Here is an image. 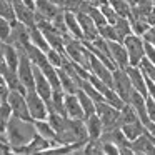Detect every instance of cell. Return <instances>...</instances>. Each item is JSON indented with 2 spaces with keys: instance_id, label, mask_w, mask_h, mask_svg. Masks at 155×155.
I'll return each mask as SVG.
<instances>
[{
  "instance_id": "obj_1",
  "label": "cell",
  "mask_w": 155,
  "mask_h": 155,
  "mask_svg": "<svg viewBox=\"0 0 155 155\" xmlns=\"http://www.w3.org/2000/svg\"><path fill=\"white\" fill-rule=\"evenodd\" d=\"M37 135L34 120H24V118L14 117L8 120L7 130H5V137L10 147H22L27 145L32 138Z\"/></svg>"
},
{
  "instance_id": "obj_2",
  "label": "cell",
  "mask_w": 155,
  "mask_h": 155,
  "mask_svg": "<svg viewBox=\"0 0 155 155\" xmlns=\"http://www.w3.org/2000/svg\"><path fill=\"white\" fill-rule=\"evenodd\" d=\"M55 140L60 145H72V143H85L88 140L85 120L80 118H65L62 128L57 132Z\"/></svg>"
},
{
  "instance_id": "obj_3",
  "label": "cell",
  "mask_w": 155,
  "mask_h": 155,
  "mask_svg": "<svg viewBox=\"0 0 155 155\" xmlns=\"http://www.w3.org/2000/svg\"><path fill=\"white\" fill-rule=\"evenodd\" d=\"M65 55L74 64L80 65L90 72V50L84 45V42L74 38L70 34H65Z\"/></svg>"
},
{
  "instance_id": "obj_4",
  "label": "cell",
  "mask_w": 155,
  "mask_h": 155,
  "mask_svg": "<svg viewBox=\"0 0 155 155\" xmlns=\"http://www.w3.org/2000/svg\"><path fill=\"white\" fill-rule=\"evenodd\" d=\"M95 114L100 117L102 125H104V132L120 127V108L112 107L105 100L95 104Z\"/></svg>"
},
{
  "instance_id": "obj_5",
  "label": "cell",
  "mask_w": 155,
  "mask_h": 155,
  "mask_svg": "<svg viewBox=\"0 0 155 155\" xmlns=\"http://www.w3.org/2000/svg\"><path fill=\"white\" fill-rule=\"evenodd\" d=\"M18 67H17V74L20 82L24 84V87L27 90H35V82H34V64L30 62L28 55L24 50H18Z\"/></svg>"
},
{
  "instance_id": "obj_6",
  "label": "cell",
  "mask_w": 155,
  "mask_h": 155,
  "mask_svg": "<svg viewBox=\"0 0 155 155\" xmlns=\"http://www.w3.org/2000/svg\"><path fill=\"white\" fill-rule=\"evenodd\" d=\"M124 45L127 48V54H128V64L138 67L140 60L145 57V48H143V38L140 35H135L130 34L125 37Z\"/></svg>"
},
{
  "instance_id": "obj_7",
  "label": "cell",
  "mask_w": 155,
  "mask_h": 155,
  "mask_svg": "<svg viewBox=\"0 0 155 155\" xmlns=\"http://www.w3.org/2000/svg\"><path fill=\"white\" fill-rule=\"evenodd\" d=\"M5 102L10 105V110H12V115H14V117L24 118V120H34L30 112H28L27 98H25L24 94H20V92H17V90H10Z\"/></svg>"
},
{
  "instance_id": "obj_8",
  "label": "cell",
  "mask_w": 155,
  "mask_h": 155,
  "mask_svg": "<svg viewBox=\"0 0 155 155\" xmlns=\"http://www.w3.org/2000/svg\"><path fill=\"white\" fill-rule=\"evenodd\" d=\"M112 75H114L112 88L120 95V98L125 104H128L130 95H132V92H134V87H132V82H130V78H128L125 68H115V70L112 72Z\"/></svg>"
},
{
  "instance_id": "obj_9",
  "label": "cell",
  "mask_w": 155,
  "mask_h": 155,
  "mask_svg": "<svg viewBox=\"0 0 155 155\" xmlns=\"http://www.w3.org/2000/svg\"><path fill=\"white\" fill-rule=\"evenodd\" d=\"M12 30H10V37H8L7 44L14 45L17 50H24L28 44H30V35H28V27L24 25L22 22H18L17 18L15 20H10Z\"/></svg>"
},
{
  "instance_id": "obj_10",
  "label": "cell",
  "mask_w": 155,
  "mask_h": 155,
  "mask_svg": "<svg viewBox=\"0 0 155 155\" xmlns=\"http://www.w3.org/2000/svg\"><path fill=\"white\" fill-rule=\"evenodd\" d=\"M25 98H27L28 112H30V115H32L34 120H44V118L48 117L47 104H45V100L35 90H27Z\"/></svg>"
},
{
  "instance_id": "obj_11",
  "label": "cell",
  "mask_w": 155,
  "mask_h": 155,
  "mask_svg": "<svg viewBox=\"0 0 155 155\" xmlns=\"http://www.w3.org/2000/svg\"><path fill=\"white\" fill-rule=\"evenodd\" d=\"M12 5H14V10H15V18H17L18 22H22L24 25H27L28 28L37 25L35 10H32L30 7H27L22 0H14Z\"/></svg>"
},
{
  "instance_id": "obj_12",
  "label": "cell",
  "mask_w": 155,
  "mask_h": 155,
  "mask_svg": "<svg viewBox=\"0 0 155 155\" xmlns=\"http://www.w3.org/2000/svg\"><path fill=\"white\" fill-rule=\"evenodd\" d=\"M108 50H110V58L114 60L117 68H127L128 65V54L127 48L122 42H115V40H108Z\"/></svg>"
},
{
  "instance_id": "obj_13",
  "label": "cell",
  "mask_w": 155,
  "mask_h": 155,
  "mask_svg": "<svg viewBox=\"0 0 155 155\" xmlns=\"http://www.w3.org/2000/svg\"><path fill=\"white\" fill-rule=\"evenodd\" d=\"M112 72L114 70H110L100 58H97L90 52V74H94L95 77H98L100 80H104L107 85L112 87V84H114V75H112Z\"/></svg>"
},
{
  "instance_id": "obj_14",
  "label": "cell",
  "mask_w": 155,
  "mask_h": 155,
  "mask_svg": "<svg viewBox=\"0 0 155 155\" xmlns=\"http://www.w3.org/2000/svg\"><path fill=\"white\" fill-rule=\"evenodd\" d=\"M77 18L78 24H80L82 34H84V40L85 42H92L98 37V27L95 25V22L90 18V15L85 14V12H77Z\"/></svg>"
},
{
  "instance_id": "obj_15",
  "label": "cell",
  "mask_w": 155,
  "mask_h": 155,
  "mask_svg": "<svg viewBox=\"0 0 155 155\" xmlns=\"http://www.w3.org/2000/svg\"><path fill=\"white\" fill-rule=\"evenodd\" d=\"M34 82H35V92L44 100H48L54 88H52L50 82L47 80V77L44 75V72L40 70V67H37V65H34Z\"/></svg>"
},
{
  "instance_id": "obj_16",
  "label": "cell",
  "mask_w": 155,
  "mask_h": 155,
  "mask_svg": "<svg viewBox=\"0 0 155 155\" xmlns=\"http://www.w3.org/2000/svg\"><path fill=\"white\" fill-rule=\"evenodd\" d=\"M130 148L134 153H155V145L147 130L130 142Z\"/></svg>"
},
{
  "instance_id": "obj_17",
  "label": "cell",
  "mask_w": 155,
  "mask_h": 155,
  "mask_svg": "<svg viewBox=\"0 0 155 155\" xmlns=\"http://www.w3.org/2000/svg\"><path fill=\"white\" fill-rule=\"evenodd\" d=\"M125 72H127L128 78H130L132 82V87H134V90L140 92L142 95H145L147 97V82H145V75L142 74V70L138 67H135V65H128L127 68H125Z\"/></svg>"
},
{
  "instance_id": "obj_18",
  "label": "cell",
  "mask_w": 155,
  "mask_h": 155,
  "mask_svg": "<svg viewBox=\"0 0 155 155\" xmlns=\"http://www.w3.org/2000/svg\"><path fill=\"white\" fill-rule=\"evenodd\" d=\"M65 115L68 118H80V120L85 118L84 108L80 105L77 94H65Z\"/></svg>"
},
{
  "instance_id": "obj_19",
  "label": "cell",
  "mask_w": 155,
  "mask_h": 155,
  "mask_svg": "<svg viewBox=\"0 0 155 155\" xmlns=\"http://www.w3.org/2000/svg\"><path fill=\"white\" fill-rule=\"evenodd\" d=\"M145 95H142L140 92H137V90H134L132 92V95H130V100H128V104L134 107V110L137 112V115H138V118L142 120V124H145L147 125L148 122V114H147V102H145Z\"/></svg>"
},
{
  "instance_id": "obj_20",
  "label": "cell",
  "mask_w": 155,
  "mask_h": 155,
  "mask_svg": "<svg viewBox=\"0 0 155 155\" xmlns=\"http://www.w3.org/2000/svg\"><path fill=\"white\" fill-rule=\"evenodd\" d=\"M45 104H47L48 114L54 112V114L65 115V92L64 90H52L50 98L45 100ZM65 117H67V115H65Z\"/></svg>"
},
{
  "instance_id": "obj_21",
  "label": "cell",
  "mask_w": 155,
  "mask_h": 155,
  "mask_svg": "<svg viewBox=\"0 0 155 155\" xmlns=\"http://www.w3.org/2000/svg\"><path fill=\"white\" fill-rule=\"evenodd\" d=\"M52 4H55L58 8H62L64 12H87L90 7L88 0H50Z\"/></svg>"
},
{
  "instance_id": "obj_22",
  "label": "cell",
  "mask_w": 155,
  "mask_h": 155,
  "mask_svg": "<svg viewBox=\"0 0 155 155\" xmlns=\"http://www.w3.org/2000/svg\"><path fill=\"white\" fill-rule=\"evenodd\" d=\"M35 12L40 17L52 20L54 17H57L60 12H64L62 8H58L55 4H52L50 0H35Z\"/></svg>"
},
{
  "instance_id": "obj_23",
  "label": "cell",
  "mask_w": 155,
  "mask_h": 155,
  "mask_svg": "<svg viewBox=\"0 0 155 155\" xmlns=\"http://www.w3.org/2000/svg\"><path fill=\"white\" fill-rule=\"evenodd\" d=\"M84 120H85V127H87L88 138H100V135L104 134V125H102L100 117L97 114H92L88 117H85Z\"/></svg>"
},
{
  "instance_id": "obj_24",
  "label": "cell",
  "mask_w": 155,
  "mask_h": 155,
  "mask_svg": "<svg viewBox=\"0 0 155 155\" xmlns=\"http://www.w3.org/2000/svg\"><path fill=\"white\" fill-rule=\"evenodd\" d=\"M65 17V25H67V32L72 35L74 38H78V40H84V34H82L80 24H78V18L74 12H64Z\"/></svg>"
},
{
  "instance_id": "obj_25",
  "label": "cell",
  "mask_w": 155,
  "mask_h": 155,
  "mask_svg": "<svg viewBox=\"0 0 155 155\" xmlns=\"http://www.w3.org/2000/svg\"><path fill=\"white\" fill-rule=\"evenodd\" d=\"M122 132L125 134V137L128 138V140H135V138L138 137V135H142L147 128H145V124H142L140 120H135V122H130V124H124L122 125Z\"/></svg>"
},
{
  "instance_id": "obj_26",
  "label": "cell",
  "mask_w": 155,
  "mask_h": 155,
  "mask_svg": "<svg viewBox=\"0 0 155 155\" xmlns=\"http://www.w3.org/2000/svg\"><path fill=\"white\" fill-rule=\"evenodd\" d=\"M58 72V78H60V85H62V90L65 94H77L78 92V84L72 78V75H68L64 68H57Z\"/></svg>"
},
{
  "instance_id": "obj_27",
  "label": "cell",
  "mask_w": 155,
  "mask_h": 155,
  "mask_svg": "<svg viewBox=\"0 0 155 155\" xmlns=\"http://www.w3.org/2000/svg\"><path fill=\"white\" fill-rule=\"evenodd\" d=\"M28 35H30V44H34L35 47H38L40 50L47 52L48 48H50V45H48L47 38L44 37V34H42V30L35 25V27H30L28 28Z\"/></svg>"
},
{
  "instance_id": "obj_28",
  "label": "cell",
  "mask_w": 155,
  "mask_h": 155,
  "mask_svg": "<svg viewBox=\"0 0 155 155\" xmlns=\"http://www.w3.org/2000/svg\"><path fill=\"white\" fill-rule=\"evenodd\" d=\"M114 28H115V34H117V40L122 42V44H124V40H125V37H127V35L134 34V32H132L130 20H128V18H125V17L118 18V20L114 24Z\"/></svg>"
},
{
  "instance_id": "obj_29",
  "label": "cell",
  "mask_w": 155,
  "mask_h": 155,
  "mask_svg": "<svg viewBox=\"0 0 155 155\" xmlns=\"http://www.w3.org/2000/svg\"><path fill=\"white\" fill-rule=\"evenodd\" d=\"M12 118V110H10V105L7 102H0V138H5V130H7V125L8 120Z\"/></svg>"
},
{
  "instance_id": "obj_30",
  "label": "cell",
  "mask_w": 155,
  "mask_h": 155,
  "mask_svg": "<svg viewBox=\"0 0 155 155\" xmlns=\"http://www.w3.org/2000/svg\"><path fill=\"white\" fill-rule=\"evenodd\" d=\"M34 125H35V130H37L38 135H42L44 138H47V140H55V130L54 127H52L50 124H48L47 118H44V120H34Z\"/></svg>"
},
{
  "instance_id": "obj_31",
  "label": "cell",
  "mask_w": 155,
  "mask_h": 155,
  "mask_svg": "<svg viewBox=\"0 0 155 155\" xmlns=\"http://www.w3.org/2000/svg\"><path fill=\"white\" fill-rule=\"evenodd\" d=\"M18 50L14 47V45L7 44L5 42V64L12 68V70H17L18 67Z\"/></svg>"
},
{
  "instance_id": "obj_32",
  "label": "cell",
  "mask_w": 155,
  "mask_h": 155,
  "mask_svg": "<svg viewBox=\"0 0 155 155\" xmlns=\"http://www.w3.org/2000/svg\"><path fill=\"white\" fill-rule=\"evenodd\" d=\"M77 97H78V100H80V105H82V108H84L85 117H88V115L95 114V102L92 100V98L88 97V95L85 94V92L82 90V88H78Z\"/></svg>"
},
{
  "instance_id": "obj_33",
  "label": "cell",
  "mask_w": 155,
  "mask_h": 155,
  "mask_svg": "<svg viewBox=\"0 0 155 155\" xmlns=\"http://www.w3.org/2000/svg\"><path fill=\"white\" fill-rule=\"evenodd\" d=\"M108 5L117 12L120 17H125V18H130L132 15V8L128 5L127 0H108Z\"/></svg>"
},
{
  "instance_id": "obj_34",
  "label": "cell",
  "mask_w": 155,
  "mask_h": 155,
  "mask_svg": "<svg viewBox=\"0 0 155 155\" xmlns=\"http://www.w3.org/2000/svg\"><path fill=\"white\" fill-rule=\"evenodd\" d=\"M135 120H140L137 112L134 110V107H132L130 104H125L124 107L120 108V127L124 124H130V122H135Z\"/></svg>"
},
{
  "instance_id": "obj_35",
  "label": "cell",
  "mask_w": 155,
  "mask_h": 155,
  "mask_svg": "<svg viewBox=\"0 0 155 155\" xmlns=\"http://www.w3.org/2000/svg\"><path fill=\"white\" fill-rule=\"evenodd\" d=\"M80 88H82V90H84L85 94L88 95V97L92 98V100L95 102V104H97V102H104V95H102L100 92H98L97 88H95L94 85H92L90 82H88V78H87V80H82Z\"/></svg>"
},
{
  "instance_id": "obj_36",
  "label": "cell",
  "mask_w": 155,
  "mask_h": 155,
  "mask_svg": "<svg viewBox=\"0 0 155 155\" xmlns=\"http://www.w3.org/2000/svg\"><path fill=\"white\" fill-rule=\"evenodd\" d=\"M47 58H48V62H50L52 65H54L55 68H60L62 65H64V62L67 60V55H64V54H60L58 50H55V48H48L47 52Z\"/></svg>"
},
{
  "instance_id": "obj_37",
  "label": "cell",
  "mask_w": 155,
  "mask_h": 155,
  "mask_svg": "<svg viewBox=\"0 0 155 155\" xmlns=\"http://www.w3.org/2000/svg\"><path fill=\"white\" fill-rule=\"evenodd\" d=\"M138 68L142 70V74L145 75L147 78H150L152 82H155V64H152L148 58H142L140 64H138Z\"/></svg>"
},
{
  "instance_id": "obj_38",
  "label": "cell",
  "mask_w": 155,
  "mask_h": 155,
  "mask_svg": "<svg viewBox=\"0 0 155 155\" xmlns=\"http://www.w3.org/2000/svg\"><path fill=\"white\" fill-rule=\"evenodd\" d=\"M85 14H88V15H90V18L95 22V25H97V27H102V25H105V24H107V20H105L104 14H102V12H100V8H98V7H95V5H92V4H90V7H88V10L85 12Z\"/></svg>"
},
{
  "instance_id": "obj_39",
  "label": "cell",
  "mask_w": 155,
  "mask_h": 155,
  "mask_svg": "<svg viewBox=\"0 0 155 155\" xmlns=\"http://www.w3.org/2000/svg\"><path fill=\"white\" fill-rule=\"evenodd\" d=\"M0 17L7 18V20H15L14 5L8 0H0Z\"/></svg>"
},
{
  "instance_id": "obj_40",
  "label": "cell",
  "mask_w": 155,
  "mask_h": 155,
  "mask_svg": "<svg viewBox=\"0 0 155 155\" xmlns=\"http://www.w3.org/2000/svg\"><path fill=\"white\" fill-rule=\"evenodd\" d=\"M130 25H132V32H134L135 35H140V37L148 30V28H150L148 22L147 20H142V18H132Z\"/></svg>"
},
{
  "instance_id": "obj_41",
  "label": "cell",
  "mask_w": 155,
  "mask_h": 155,
  "mask_svg": "<svg viewBox=\"0 0 155 155\" xmlns=\"http://www.w3.org/2000/svg\"><path fill=\"white\" fill-rule=\"evenodd\" d=\"M98 8H100V12L104 14V17H105V20H107V24H112V25H114L115 22H117L118 18H120V15H118L117 12H115V10H114V8H112L108 4L100 5Z\"/></svg>"
},
{
  "instance_id": "obj_42",
  "label": "cell",
  "mask_w": 155,
  "mask_h": 155,
  "mask_svg": "<svg viewBox=\"0 0 155 155\" xmlns=\"http://www.w3.org/2000/svg\"><path fill=\"white\" fill-rule=\"evenodd\" d=\"M98 35L104 37L105 40L118 42L117 40V34H115V28H114V25H112V24H105V25H102V27H98Z\"/></svg>"
},
{
  "instance_id": "obj_43",
  "label": "cell",
  "mask_w": 155,
  "mask_h": 155,
  "mask_svg": "<svg viewBox=\"0 0 155 155\" xmlns=\"http://www.w3.org/2000/svg\"><path fill=\"white\" fill-rule=\"evenodd\" d=\"M10 30H12L10 20H7V18H4V17H0V40L7 42L8 37H10Z\"/></svg>"
},
{
  "instance_id": "obj_44",
  "label": "cell",
  "mask_w": 155,
  "mask_h": 155,
  "mask_svg": "<svg viewBox=\"0 0 155 155\" xmlns=\"http://www.w3.org/2000/svg\"><path fill=\"white\" fill-rule=\"evenodd\" d=\"M145 102H147V114H148V120H150V122H155V100L150 97V95H147Z\"/></svg>"
},
{
  "instance_id": "obj_45",
  "label": "cell",
  "mask_w": 155,
  "mask_h": 155,
  "mask_svg": "<svg viewBox=\"0 0 155 155\" xmlns=\"http://www.w3.org/2000/svg\"><path fill=\"white\" fill-rule=\"evenodd\" d=\"M143 48H145V58H148L152 64H155V45L143 40Z\"/></svg>"
},
{
  "instance_id": "obj_46",
  "label": "cell",
  "mask_w": 155,
  "mask_h": 155,
  "mask_svg": "<svg viewBox=\"0 0 155 155\" xmlns=\"http://www.w3.org/2000/svg\"><path fill=\"white\" fill-rule=\"evenodd\" d=\"M8 92H10V88H8V85H7V82H5L4 75L0 74V100H2V102L7 100Z\"/></svg>"
},
{
  "instance_id": "obj_47",
  "label": "cell",
  "mask_w": 155,
  "mask_h": 155,
  "mask_svg": "<svg viewBox=\"0 0 155 155\" xmlns=\"http://www.w3.org/2000/svg\"><path fill=\"white\" fill-rule=\"evenodd\" d=\"M147 22H148V25H150V27H155V5L152 7V10L148 12V15H147Z\"/></svg>"
},
{
  "instance_id": "obj_48",
  "label": "cell",
  "mask_w": 155,
  "mask_h": 155,
  "mask_svg": "<svg viewBox=\"0 0 155 155\" xmlns=\"http://www.w3.org/2000/svg\"><path fill=\"white\" fill-rule=\"evenodd\" d=\"M5 65V42L0 40V67Z\"/></svg>"
},
{
  "instance_id": "obj_49",
  "label": "cell",
  "mask_w": 155,
  "mask_h": 155,
  "mask_svg": "<svg viewBox=\"0 0 155 155\" xmlns=\"http://www.w3.org/2000/svg\"><path fill=\"white\" fill-rule=\"evenodd\" d=\"M145 128H147V132L150 134V137L155 138V122H148V124L145 125Z\"/></svg>"
},
{
  "instance_id": "obj_50",
  "label": "cell",
  "mask_w": 155,
  "mask_h": 155,
  "mask_svg": "<svg viewBox=\"0 0 155 155\" xmlns=\"http://www.w3.org/2000/svg\"><path fill=\"white\" fill-rule=\"evenodd\" d=\"M92 5H95V7H100V5H104V4H108V0H88Z\"/></svg>"
},
{
  "instance_id": "obj_51",
  "label": "cell",
  "mask_w": 155,
  "mask_h": 155,
  "mask_svg": "<svg viewBox=\"0 0 155 155\" xmlns=\"http://www.w3.org/2000/svg\"><path fill=\"white\" fill-rule=\"evenodd\" d=\"M8 2H10V4H12V2H14V0H8Z\"/></svg>"
}]
</instances>
